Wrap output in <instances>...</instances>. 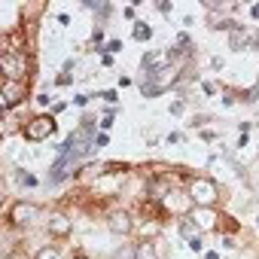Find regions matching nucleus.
<instances>
[{
  "mask_svg": "<svg viewBox=\"0 0 259 259\" xmlns=\"http://www.w3.org/2000/svg\"><path fill=\"white\" fill-rule=\"evenodd\" d=\"M0 70H4V79H13V82H28V73H31V61L28 55H0Z\"/></svg>",
  "mask_w": 259,
  "mask_h": 259,
  "instance_id": "f257e3e1",
  "label": "nucleus"
},
{
  "mask_svg": "<svg viewBox=\"0 0 259 259\" xmlns=\"http://www.w3.org/2000/svg\"><path fill=\"white\" fill-rule=\"evenodd\" d=\"M217 195H220V189H217V183H213L210 177H195V180L189 183V198H192L198 207H210V204L217 201Z\"/></svg>",
  "mask_w": 259,
  "mask_h": 259,
  "instance_id": "f03ea898",
  "label": "nucleus"
},
{
  "mask_svg": "<svg viewBox=\"0 0 259 259\" xmlns=\"http://www.w3.org/2000/svg\"><path fill=\"white\" fill-rule=\"evenodd\" d=\"M28 98V82H13V79H4V89H0V104L7 110H13L16 104H22Z\"/></svg>",
  "mask_w": 259,
  "mask_h": 259,
  "instance_id": "7ed1b4c3",
  "label": "nucleus"
},
{
  "mask_svg": "<svg viewBox=\"0 0 259 259\" xmlns=\"http://www.w3.org/2000/svg\"><path fill=\"white\" fill-rule=\"evenodd\" d=\"M55 132V119L52 116H37L25 125V138L28 141H46L49 135Z\"/></svg>",
  "mask_w": 259,
  "mask_h": 259,
  "instance_id": "20e7f679",
  "label": "nucleus"
},
{
  "mask_svg": "<svg viewBox=\"0 0 259 259\" xmlns=\"http://www.w3.org/2000/svg\"><path fill=\"white\" fill-rule=\"evenodd\" d=\"M37 207L34 204H25V201H16L13 207H10V223L13 226H28V223H34L37 220Z\"/></svg>",
  "mask_w": 259,
  "mask_h": 259,
  "instance_id": "39448f33",
  "label": "nucleus"
},
{
  "mask_svg": "<svg viewBox=\"0 0 259 259\" xmlns=\"http://www.w3.org/2000/svg\"><path fill=\"white\" fill-rule=\"evenodd\" d=\"M189 204H195L189 195H180V192H168V195H165V207L174 210V213H186Z\"/></svg>",
  "mask_w": 259,
  "mask_h": 259,
  "instance_id": "423d86ee",
  "label": "nucleus"
},
{
  "mask_svg": "<svg viewBox=\"0 0 259 259\" xmlns=\"http://www.w3.org/2000/svg\"><path fill=\"white\" fill-rule=\"evenodd\" d=\"M49 232H55V235H67V232H70V223H67V217H61V213L49 217Z\"/></svg>",
  "mask_w": 259,
  "mask_h": 259,
  "instance_id": "0eeeda50",
  "label": "nucleus"
},
{
  "mask_svg": "<svg viewBox=\"0 0 259 259\" xmlns=\"http://www.w3.org/2000/svg\"><path fill=\"white\" fill-rule=\"evenodd\" d=\"M192 220H198V226H201V229H213V220H217V217H213L207 207H198Z\"/></svg>",
  "mask_w": 259,
  "mask_h": 259,
  "instance_id": "6e6552de",
  "label": "nucleus"
},
{
  "mask_svg": "<svg viewBox=\"0 0 259 259\" xmlns=\"http://www.w3.org/2000/svg\"><path fill=\"white\" fill-rule=\"evenodd\" d=\"M110 229H113V232H128V229H132V223H128L125 213H113V217H110Z\"/></svg>",
  "mask_w": 259,
  "mask_h": 259,
  "instance_id": "1a4fd4ad",
  "label": "nucleus"
},
{
  "mask_svg": "<svg viewBox=\"0 0 259 259\" xmlns=\"http://www.w3.org/2000/svg\"><path fill=\"white\" fill-rule=\"evenodd\" d=\"M135 259H159V256H156V247H153L150 241H144V244H138Z\"/></svg>",
  "mask_w": 259,
  "mask_h": 259,
  "instance_id": "9d476101",
  "label": "nucleus"
},
{
  "mask_svg": "<svg viewBox=\"0 0 259 259\" xmlns=\"http://www.w3.org/2000/svg\"><path fill=\"white\" fill-rule=\"evenodd\" d=\"M180 232H183V235L189 238V244H192V241H198V229H195V226H192L189 220H183V223H180Z\"/></svg>",
  "mask_w": 259,
  "mask_h": 259,
  "instance_id": "9b49d317",
  "label": "nucleus"
},
{
  "mask_svg": "<svg viewBox=\"0 0 259 259\" xmlns=\"http://www.w3.org/2000/svg\"><path fill=\"white\" fill-rule=\"evenodd\" d=\"M37 259H61V250H58V247H43V250L37 253Z\"/></svg>",
  "mask_w": 259,
  "mask_h": 259,
  "instance_id": "f8f14e48",
  "label": "nucleus"
},
{
  "mask_svg": "<svg viewBox=\"0 0 259 259\" xmlns=\"http://www.w3.org/2000/svg\"><path fill=\"white\" fill-rule=\"evenodd\" d=\"M150 34H153V31H150L147 25H138V28H135V40H150Z\"/></svg>",
  "mask_w": 259,
  "mask_h": 259,
  "instance_id": "ddd939ff",
  "label": "nucleus"
},
{
  "mask_svg": "<svg viewBox=\"0 0 259 259\" xmlns=\"http://www.w3.org/2000/svg\"><path fill=\"white\" fill-rule=\"evenodd\" d=\"M122 49V43L119 40H113V43H107V52H119Z\"/></svg>",
  "mask_w": 259,
  "mask_h": 259,
  "instance_id": "4468645a",
  "label": "nucleus"
},
{
  "mask_svg": "<svg viewBox=\"0 0 259 259\" xmlns=\"http://www.w3.org/2000/svg\"><path fill=\"white\" fill-rule=\"evenodd\" d=\"M95 147H107V135H98L95 138Z\"/></svg>",
  "mask_w": 259,
  "mask_h": 259,
  "instance_id": "2eb2a0df",
  "label": "nucleus"
},
{
  "mask_svg": "<svg viewBox=\"0 0 259 259\" xmlns=\"http://www.w3.org/2000/svg\"><path fill=\"white\" fill-rule=\"evenodd\" d=\"M22 183H25V186H34V183H37V180H34V177H31V174H22Z\"/></svg>",
  "mask_w": 259,
  "mask_h": 259,
  "instance_id": "dca6fc26",
  "label": "nucleus"
},
{
  "mask_svg": "<svg viewBox=\"0 0 259 259\" xmlns=\"http://www.w3.org/2000/svg\"><path fill=\"white\" fill-rule=\"evenodd\" d=\"M250 16H253V19H259V7H253V10H250Z\"/></svg>",
  "mask_w": 259,
  "mask_h": 259,
  "instance_id": "f3484780",
  "label": "nucleus"
},
{
  "mask_svg": "<svg viewBox=\"0 0 259 259\" xmlns=\"http://www.w3.org/2000/svg\"><path fill=\"white\" fill-rule=\"evenodd\" d=\"M79 259H82V256H79Z\"/></svg>",
  "mask_w": 259,
  "mask_h": 259,
  "instance_id": "a211bd4d",
  "label": "nucleus"
}]
</instances>
